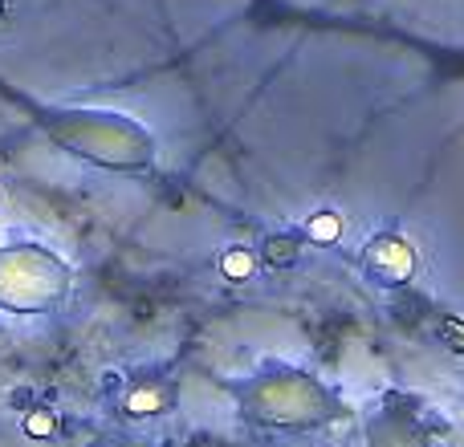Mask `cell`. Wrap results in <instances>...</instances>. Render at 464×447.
Wrapping results in <instances>:
<instances>
[{"mask_svg":"<svg viewBox=\"0 0 464 447\" xmlns=\"http://www.w3.org/2000/svg\"><path fill=\"white\" fill-rule=\"evenodd\" d=\"M220 272H224L229 281H244V276L253 272V257H249L244 248H229V252L220 257Z\"/></svg>","mask_w":464,"mask_h":447,"instance_id":"cell-1","label":"cell"},{"mask_svg":"<svg viewBox=\"0 0 464 447\" xmlns=\"http://www.w3.org/2000/svg\"><path fill=\"white\" fill-rule=\"evenodd\" d=\"M334 232H338V216H334V212H322L318 220L310 224V236H318V240H330Z\"/></svg>","mask_w":464,"mask_h":447,"instance_id":"cell-2","label":"cell"},{"mask_svg":"<svg viewBox=\"0 0 464 447\" xmlns=\"http://www.w3.org/2000/svg\"><path fill=\"white\" fill-rule=\"evenodd\" d=\"M440 334L452 342V350H464V325H461V321H444V325H440Z\"/></svg>","mask_w":464,"mask_h":447,"instance_id":"cell-3","label":"cell"}]
</instances>
